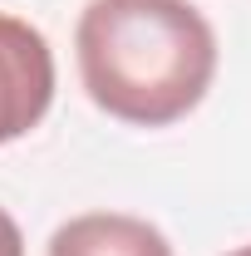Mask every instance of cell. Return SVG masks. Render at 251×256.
Masks as SVG:
<instances>
[{
    "label": "cell",
    "instance_id": "cell-5",
    "mask_svg": "<svg viewBox=\"0 0 251 256\" xmlns=\"http://www.w3.org/2000/svg\"><path fill=\"white\" fill-rule=\"evenodd\" d=\"M226 256H251V246H242V252H226Z\"/></svg>",
    "mask_w": 251,
    "mask_h": 256
},
{
    "label": "cell",
    "instance_id": "cell-4",
    "mask_svg": "<svg viewBox=\"0 0 251 256\" xmlns=\"http://www.w3.org/2000/svg\"><path fill=\"white\" fill-rule=\"evenodd\" d=\"M0 256H25V236H20V226L5 207H0Z\"/></svg>",
    "mask_w": 251,
    "mask_h": 256
},
{
    "label": "cell",
    "instance_id": "cell-3",
    "mask_svg": "<svg viewBox=\"0 0 251 256\" xmlns=\"http://www.w3.org/2000/svg\"><path fill=\"white\" fill-rule=\"evenodd\" d=\"M50 256H172V246L143 217L84 212L50 236Z\"/></svg>",
    "mask_w": 251,
    "mask_h": 256
},
{
    "label": "cell",
    "instance_id": "cell-1",
    "mask_svg": "<svg viewBox=\"0 0 251 256\" xmlns=\"http://www.w3.org/2000/svg\"><path fill=\"white\" fill-rule=\"evenodd\" d=\"M74 50L89 98L133 128L188 118L217 74V34L188 0H89Z\"/></svg>",
    "mask_w": 251,
    "mask_h": 256
},
{
    "label": "cell",
    "instance_id": "cell-2",
    "mask_svg": "<svg viewBox=\"0 0 251 256\" xmlns=\"http://www.w3.org/2000/svg\"><path fill=\"white\" fill-rule=\"evenodd\" d=\"M50 104H54L50 40L15 15H0V148L40 128Z\"/></svg>",
    "mask_w": 251,
    "mask_h": 256
}]
</instances>
